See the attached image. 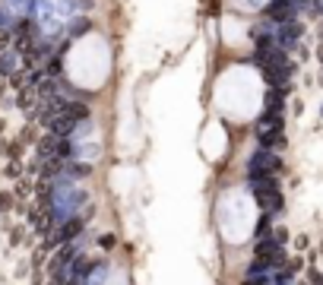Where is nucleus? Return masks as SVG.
Instances as JSON below:
<instances>
[{
  "label": "nucleus",
  "mask_w": 323,
  "mask_h": 285,
  "mask_svg": "<svg viewBox=\"0 0 323 285\" xmlns=\"http://www.w3.org/2000/svg\"><path fill=\"white\" fill-rule=\"evenodd\" d=\"M282 168V159L270 149H257L247 162V178H276Z\"/></svg>",
  "instance_id": "2"
},
{
  "label": "nucleus",
  "mask_w": 323,
  "mask_h": 285,
  "mask_svg": "<svg viewBox=\"0 0 323 285\" xmlns=\"http://www.w3.org/2000/svg\"><path fill=\"white\" fill-rule=\"evenodd\" d=\"M251 187H254V197L263 206L266 216L276 213V209H282V194H279V181L276 178H251Z\"/></svg>",
  "instance_id": "1"
}]
</instances>
